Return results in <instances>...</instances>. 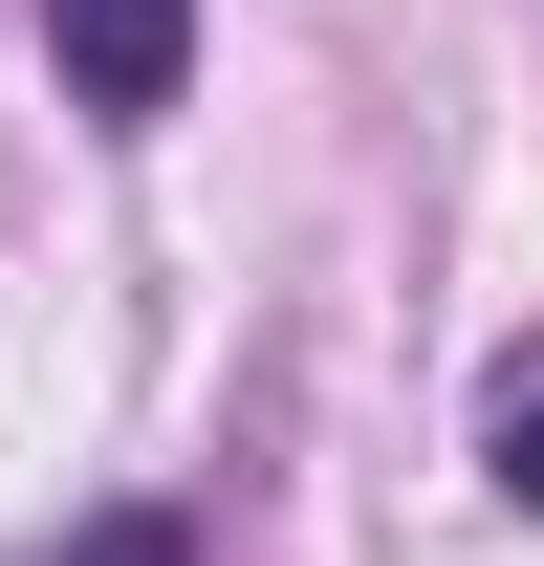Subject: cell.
I'll return each mask as SVG.
<instances>
[{
    "instance_id": "obj_1",
    "label": "cell",
    "mask_w": 544,
    "mask_h": 566,
    "mask_svg": "<svg viewBox=\"0 0 544 566\" xmlns=\"http://www.w3.org/2000/svg\"><path fill=\"white\" fill-rule=\"evenodd\" d=\"M44 44H66V109L153 132V109L197 87V0H44Z\"/></svg>"
},
{
    "instance_id": "obj_2",
    "label": "cell",
    "mask_w": 544,
    "mask_h": 566,
    "mask_svg": "<svg viewBox=\"0 0 544 566\" xmlns=\"http://www.w3.org/2000/svg\"><path fill=\"white\" fill-rule=\"evenodd\" d=\"M22 566H197V523H175V501H109V523H44Z\"/></svg>"
},
{
    "instance_id": "obj_3",
    "label": "cell",
    "mask_w": 544,
    "mask_h": 566,
    "mask_svg": "<svg viewBox=\"0 0 544 566\" xmlns=\"http://www.w3.org/2000/svg\"><path fill=\"white\" fill-rule=\"evenodd\" d=\"M501 501H523V523H544V392H523V415H501Z\"/></svg>"
}]
</instances>
